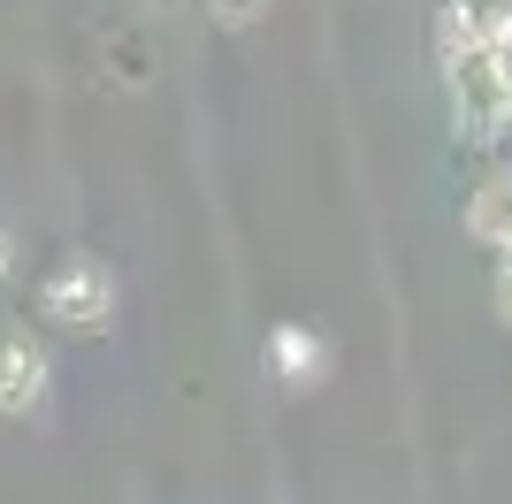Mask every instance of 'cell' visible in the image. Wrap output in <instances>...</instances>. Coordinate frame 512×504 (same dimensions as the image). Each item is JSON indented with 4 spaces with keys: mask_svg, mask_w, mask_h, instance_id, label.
<instances>
[{
    "mask_svg": "<svg viewBox=\"0 0 512 504\" xmlns=\"http://www.w3.org/2000/svg\"><path fill=\"white\" fill-rule=\"evenodd\" d=\"M482 230L512 252V176H497V184H490V199H482Z\"/></svg>",
    "mask_w": 512,
    "mask_h": 504,
    "instance_id": "1",
    "label": "cell"
}]
</instances>
